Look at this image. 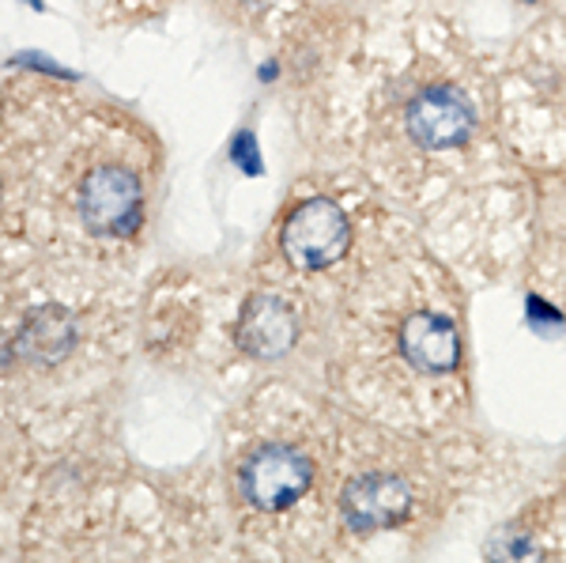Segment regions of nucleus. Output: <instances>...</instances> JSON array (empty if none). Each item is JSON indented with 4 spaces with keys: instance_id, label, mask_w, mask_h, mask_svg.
I'll return each instance as SVG.
<instances>
[{
    "instance_id": "obj_1",
    "label": "nucleus",
    "mask_w": 566,
    "mask_h": 563,
    "mask_svg": "<svg viewBox=\"0 0 566 563\" xmlns=\"http://www.w3.org/2000/svg\"><path fill=\"white\" fill-rule=\"evenodd\" d=\"M76 212L95 239H129L144 220V189L129 167H95L80 181Z\"/></svg>"
},
{
    "instance_id": "obj_2",
    "label": "nucleus",
    "mask_w": 566,
    "mask_h": 563,
    "mask_svg": "<svg viewBox=\"0 0 566 563\" xmlns=\"http://www.w3.org/2000/svg\"><path fill=\"white\" fill-rule=\"evenodd\" d=\"M283 253L295 269L317 272L328 269L348 253L352 247V223L344 216L340 205L325 201V197H314V201L298 205L295 212L283 223Z\"/></svg>"
},
{
    "instance_id": "obj_3",
    "label": "nucleus",
    "mask_w": 566,
    "mask_h": 563,
    "mask_svg": "<svg viewBox=\"0 0 566 563\" xmlns=\"http://www.w3.org/2000/svg\"><path fill=\"white\" fill-rule=\"evenodd\" d=\"M314 466L303 450L287 447V442H264L242 461L239 484L242 496L250 499L258 511H283L295 499L306 496Z\"/></svg>"
},
{
    "instance_id": "obj_4",
    "label": "nucleus",
    "mask_w": 566,
    "mask_h": 563,
    "mask_svg": "<svg viewBox=\"0 0 566 563\" xmlns=\"http://www.w3.org/2000/svg\"><path fill=\"white\" fill-rule=\"evenodd\" d=\"M408 133L427 152L461 148L472 133H476V111H472L469 95L461 87L434 84L408 103Z\"/></svg>"
},
{
    "instance_id": "obj_5",
    "label": "nucleus",
    "mask_w": 566,
    "mask_h": 563,
    "mask_svg": "<svg viewBox=\"0 0 566 563\" xmlns=\"http://www.w3.org/2000/svg\"><path fill=\"white\" fill-rule=\"evenodd\" d=\"M412 503H416V496L405 477L367 473L344 484L340 514L355 533H374V530H389V525L405 522Z\"/></svg>"
},
{
    "instance_id": "obj_6",
    "label": "nucleus",
    "mask_w": 566,
    "mask_h": 563,
    "mask_svg": "<svg viewBox=\"0 0 566 563\" xmlns=\"http://www.w3.org/2000/svg\"><path fill=\"white\" fill-rule=\"evenodd\" d=\"M234 341H239V348L253 359L287 356L298 341L295 306L276 292H253L242 303L239 325H234Z\"/></svg>"
},
{
    "instance_id": "obj_7",
    "label": "nucleus",
    "mask_w": 566,
    "mask_h": 563,
    "mask_svg": "<svg viewBox=\"0 0 566 563\" xmlns=\"http://www.w3.org/2000/svg\"><path fill=\"white\" fill-rule=\"evenodd\" d=\"M400 352L423 375H446L461 359V337L450 317L423 311L400 325Z\"/></svg>"
},
{
    "instance_id": "obj_8",
    "label": "nucleus",
    "mask_w": 566,
    "mask_h": 563,
    "mask_svg": "<svg viewBox=\"0 0 566 563\" xmlns=\"http://www.w3.org/2000/svg\"><path fill=\"white\" fill-rule=\"evenodd\" d=\"M0 201H4V189H0Z\"/></svg>"
}]
</instances>
